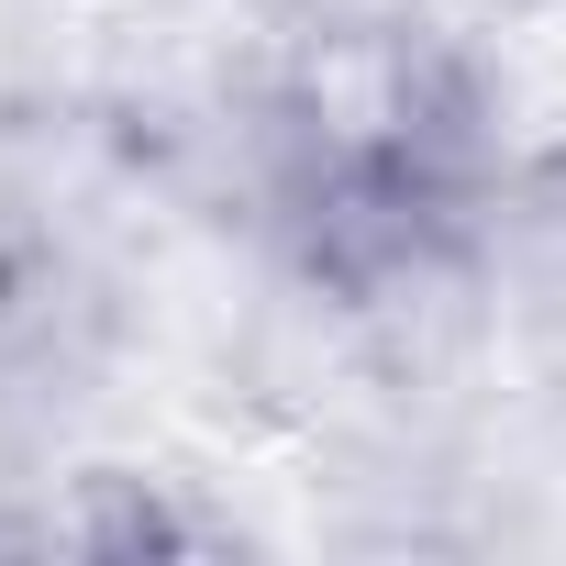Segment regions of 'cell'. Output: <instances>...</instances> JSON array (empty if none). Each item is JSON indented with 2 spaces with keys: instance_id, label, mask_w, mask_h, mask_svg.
<instances>
[{
  "instance_id": "1",
  "label": "cell",
  "mask_w": 566,
  "mask_h": 566,
  "mask_svg": "<svg viewBox=\"0 0 566 566\" xmlns=\"http://www.w3.org/2000/svg\"><path fill=\"white\" fill-rule=\"evenodd\" d=\"M467 167V78L422 45V23H334L277 101V200L334 277L411 266L433 233H455Z\"/></svg>"
},
{
  "instance_id": "2",
  "label": "cell",
  "mask_w": 566,
  "mask_h": 566,
  "mask_svg": "<svg viewBox=\"0 0 566 566\" xmlns=\"http://www.w3.org/2000/svg\"><path fill=\"white\" fill-rule=\"evenodd\" d=\"M34 555H211L233 544V522H211L178 478H145V467H78L56 478V500L23 522Z\"/></svg>"
}]
</instances>
